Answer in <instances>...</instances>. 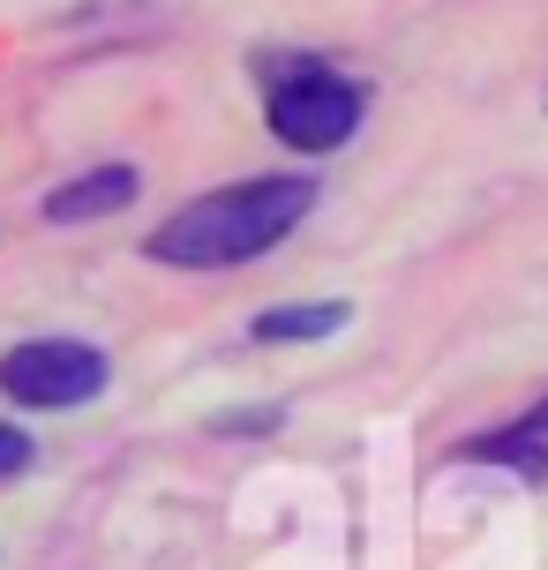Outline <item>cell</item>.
Wrapping results in <instances>:
<instances>
[{
	"label": "cell",
	"mask_w": 548,
	"mask_h": 570,
	"mask_svg": "<svg viewBox=\"0 0 548 570\" xmlns=\"http://www.w3.org/2000/svg\"><path fill=\"white\" fill-rule=\"evenodd\" d=\"M316 203V180L301 173H256V180H226L211 196L180 203L174 218H158L144 240L150 263L166 271H233V263H256L286 240Z\"/></svg>",
	"instance_id": "cell-1"
},
{
	"label": "cell",
	"mask_w": 548,
	"mask_h": 570,
	"mask_svg": "<svg viewBox=\"0 0 548 570\" xmlns=\"http://www.w3.org/2000/svg\"><path fill=\"white\" fill-rule=\"evenodd\" d=\"M361 114H369V90L353 83L346 68H331V60H278L263 76V120H271V136L286 150L331 158L361 128Z\"/></svg>",
	"instance_id": "cell-2"
},
{
	"label": "cell",
	"mask_w": 548,
	"mask_h": 570,
	"mask_svg": "<svg viewBox=\"0 0 548 570\" xmlns=\"http://www.w3.org/2000/svg\"><path fill=\"white\" fill-rule=\"evenodd\" d=\"M114 383V361L90 338H23L0 353V391L30 413H68V405H90Z\"/></svg>",
	"instance_id": "cell-3"
},
{
	"label": "cell",
	"mask_w": 548,
	"mask_h": 570,
	"mask_svg": "<svg viewBox=\"0 0 548 570\" xmlns=\"http://www.w3.org/2000/svg\"><path fill=\"white\" fill-rule=\"evenodd\" d=\"M136 188H144V173H136V166H90V173L60 180L53 196H46V226H90V218H114V210L136 203Z\"/></svg>",
	"instance_id": "cell-4"
},
{
	"label": "cell",
	"mask_w": 548,
	"mask_h": 570,
	"mask_svg": "<svg viewBox=\"0 0 548 570\" xmlns=\"http://www.w3.org/2000/svg\"><path fill=\"white\" fill-rule=\"evenodd\" d=\"M353 301H286V308H263L248 323V338L256 345H309V338H339L346 331Z\"/></svg>",
	"instance_id": "cell-5"
},
{
	"label": "cell",
	"mask_w": 548,
	"mask_h": 570,
	"mask_svg": "<svg viewBox=\"0 0 548 570\" xmlns=\"http://www.w3.org/2000/svg\"><path fill=\"white\" fill-rule=\"evenodd\" d=\"M459 458L466 465H511L519 481H548V443L534 435L526 421H511V428H481L473 443H459Z\"/></svg>",
	"instance_id": "cell-6"
},
{
	"label": "cell",
	"mask_w": 548,
	"mask_h": 570,
	"mask_svg": "<svg viewBox=\"0 0 548 570\" xmlns=\"http://www.w3.org/2000/svg\"><path fill=\"white\" fill-rule=\"evenodd\" d=\"M286 428V405H233V413H211V435H271Z\"/></svg>",
	"instance_id": "cell-7"
},
{
	"label": "cell",
	"mask_w": 548,
	"mask_h": 570,
	"mask_svg": "<svg viewBox=\"0 0 548 570\" xmlns=\"http://www.w3.org/2000/svg\"><path fill=\"white\" fill-rule=\"evenodd\" d=\"M30 458H38V443H30L16 421H0V481H16V473H30Z\"/></svg>",
	"instance_id": "cell-8"
},
{
	"label": "cell",
	"mask_w": 548,
	"mask_h": 570,
	"mask_svg": "<svg viewBox=\"0 0 548 570\" xmlns=\"http://www.w3.org/2000/svg\"><path fill=\"white\" fill-rule=\"evenodd\" d=\"M526 428H534V435H541V443H548V399L534 405V413H526Z\"/></svg>",
	"instance_id": "cell-9"
}]
</instances>
